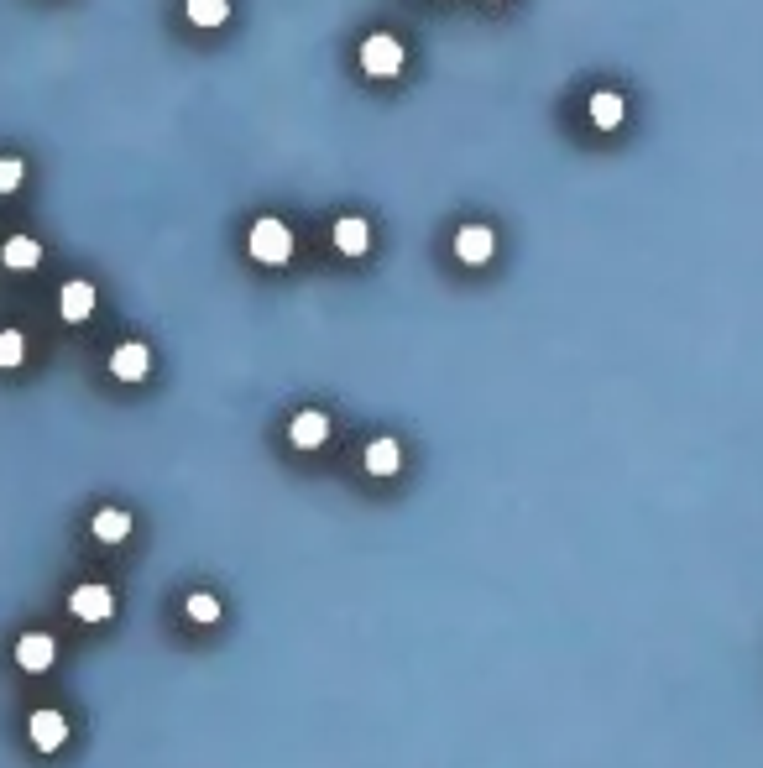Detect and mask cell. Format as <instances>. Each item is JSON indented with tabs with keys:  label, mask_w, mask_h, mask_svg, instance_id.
<instances>
[{
	"label": "cell",
	"mask_w": 763,
	"mask_h": 768,
	"mask_svg": "<svg viewBox=\"0 0 763 768\" xmlns=\"http://www.w3.org/2000/svg\"><path fill=\"white\" fill-rule=\"evenodd\" d=\"M246 251L257 256V262H267V267H283L288 256H293V230L283 220L262 215L257 225H251V236H246Z\"/></svg>",
	"instance_id": "1"
},
{
	"label": "cell",
	"mask_w": 763,
	"mask_h": 768,
	"mask_svg": "<svg viewBox=\"0 0 763 768\" xmlns=\"http://www.w3.org/2000/svg\"><path fill=\"white\" fill-rule=\"evenodd\" d=\"M403 42L398 37H392V32H372V37H366L361 42V68H366V74H372V79H392V74H403Z\"/></svg>",
	"instance_id": "2"
},
{
	"label": "cell",
	"mask_w": 763,
	"mask_h": 768,
	"mask_svg": "<svg viewBox=\"0 0 763 768\" xmlns=\"http://www.w3.org/2000/svg\"><path fill=\"white\" fill-rule=\"evenodd\" d=\"M68 612H74L79 622H110L115 596H110V586L89 580V586H74V596H68Z\"/></svg>",
	"instance_id": "3"
},
{
	"label": "cell",
	"mask_w": 763,
	"mask_h": 768,
	"mask_svg": "<svg viewBox=\"0 0 763 768\" xmlns=\"http://www.w3.org/2000/svg\"><path fill=\"white\" fill-rule=\"evenodd\" d=\"M492 251H497V236L487 225H460L455 230V256H460V262L481 267V262H492Z\"/></svg>",
	"instance_id": "4"
},
{
	"label": "cell",
	"mask_w": 763,
	"mask_h": 768,
	"mask_svg": "<svg viewBox=\"0 0 763 768\" xmlns=\"http://www.w3.org/2000/svg\"><path fill=\"white\" fill-rule=\"evenodd\" d=\"M53 659H58L53 633H21V638H16V664L27 669V674H42Z\"/></svg>",
	"instance_id": "5"
},
{
	"label": "cell",
	"mask_w": 763,
	"mask_h": 768,
	"mask_svg": "<svg viewBox=\"0 0 763 768\" xmlns=\"http://www.w3.org/2000/svg\"><path fill=\"white\" fill-rule=\"evenodd\" d=\"M288 439H293L298 450H319V445L330 439V418L319 413V408H304V413H298L293 424H288Z\"/></svg>",
	"instance_id": "6"
},
{
	"label": "cell",
	"mask_w": 763,
	"mask_h": 768,
	"mask_svg": "<svg viewBox=\"0 0 763 768\" xmlns=\"http://www.w3.org/2000/svg\"><path fill=\"white\" fill-rule=\"evenodd\" d=\"M27 732H32V742H37L42 753H58L63 742H68V721H63V711H32Z\"/></svg>",
	"instance_id": "7"
},
{
	"label": "cell",
	"mask_w": 763,
	"mask_h": 768,
	"mask_svg": "<svg viewBox=\"0 0 763 768\" xmlns=\"http://www.w3.org/2000/svg\"><path fill=\"white\" fill-rule=\"evenodd\" d=\"M110 371H115V377H121V382H142L147 371H152V351H147L142 340H126L121 351L110 356Z\"/></svg>",
	"instance_id": "8"
},
{
	"label": "cell",
	"mask_w": 763,
	"mask_h": 768,
	"mask_svg": "<svg viewBox=\"0 0 763 768\" xmlns=\"http://www.w3.org/2000/svg\"><path fill=\"white\" fill-rule=\"evenodd\" d=\"M58 314H63L68 324H79V319L95 314V283H63V293H58Z\"/></svg>",
	"instance_id": "9"
},
{
	"label": "cell",
	"mask_w": 763,
	"mask_h": 768,
	"mask_svg": "<svg viewBox=\"0 0 763 768\" xmlns=\"http://www.w3.org/2000/svg\"><path fill=\"white\" fill-rule=\"evenodd\" d=\"M335 246H340L345 256H361L366 246H372V225H366L361 215H345V220H335Z\"/></svg>",
	"instance_id": "10"
},
{
	"label": "cell",
	"mask_w": 763,
	"mask_h": 768,
	"mask_svg": "<svg viewBox=\"0 0 763 768\" xmlns=\"http://www.w3.org/2000/svg\"><path fill=\"white\" fill-rule=\"evenodd\" d=\"M398 465H403L398 439H372V445H366V471L372 476H398Z\"/></svg>",
	"instance_id": "11"
},
{
	"label": "cell",
	"mask_w": 763,
	"mask_h": 768,
	"mask_svg": "<svg viewBox=\"0 0 763 768\" xmlns=\"http://www.w3.org/2000/svg\"><path fill=\"white\" fill-rule=\"evenodd\" d=\"M89 528H95V539H100V544H121L126 533H131V512H121V507H100Z\"/></svg>",
	"instance_id": "12"
},
{
	"label": "cell",
	"mask_w": 763,
	"mask_h": 768,
	"mask_svg": "<svg viewBox=\"0 0 763 768\" xmlns=\"http://www.w3.org/2000/svg\"><path fill=\"white\" fill-rule=\"evenodd\" d=\"M0 262H6L11 272H32V267L42 262V246H37L32 236H11L6 251H0Z\"/></svg>",
	"instance_id": "13"
},
{
	"label": "cell",
	"mask_w": 763,
	"mask_h": 768,
	"mask_svg": "<svg viewBox=\"0 0 763 768\" xmlns=\"http://www.w3.org/2000/svg\"><path fill=\"white\" fill-rule=\"evenodd\" d=\"M591 121L601 131L622 126V95H617V89H596V95H591Z\"/></svg>",
	"instance_id": "14"
},
{
	"label": "cell",
	"mask_w": 763,
	"mask_h": 768,
	"mask_svg": "<svg viewBox=\"0 0 763 768\" xmlns=\"http://www.w3.org/2000/svg\"><path fill=\"white\" fill-rule=\"evenodd\" d=\"M230 0H189V21L194 27H225Z\"/></svg>",
	"instance_id": "15"
},
{
	"label": "cell",
	"mask_w": 763,
	"mask_h": 768,
	"mask_svg": "<svg viewBox=\"0 0 763 768\" xmlns=\"http://www.w3.org/2000/svg\"><path fill=\"white\" fill-rule=\"evenodd\" d=\"M183 612H189L194 622H204V627H210V622H220V601H215L210 591H194L189 601H183Z\"/></svg>",
	"instance_id": "16"
},
{
	"label": "cell",
	"mask_w": 763,
	"mask_h": 768,
	"mask_svg": "<svg viewBox=\"0 0 763 768\" xmlns=\"http://www.w3.org/2000/svg\"><path fill=\"white\" fill-rule=\"evenodd\" d=\"M21 356H27L21 330H0V366H21Z\"/></svg>",
	"instance_id": "17"
},
{
	"label": "cell",
	"mask_w": 763,
	"mask_h": 768,
	"mask_svg": "<svg viewBox=\"0 0 763 768\" xmlns=\"http://www.w3.org/2000/svg\"><path fill=\"white\" fill-rule=\"evenodd\" d=\"M21 173H27V168H21V157H0V194H11L21 183Z\"/></svg>",
	"instance_id": "18"
}]
</instances>
